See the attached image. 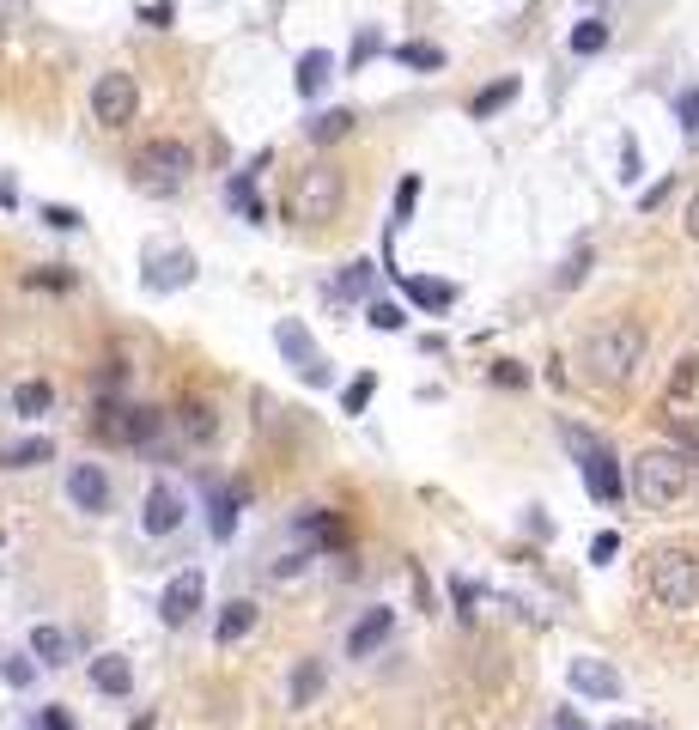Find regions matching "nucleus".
Listing matches in <instances>:
<instances>
[{"label": "nucleus", "mask_w": 699, "mask_h": 730, "mask_svg": "<svg viewBox=\"0 0 699 730\" xmlns=\"http://www.w3.org/2000/svg\"><path fill=\"white\" fill-rule=\"evenodd\" d=\"M669 195H675V177H663V183H651V189L639 195V207H645V213H657V207H663Z\"/></svg>", "instance_id": "nucleus-42"}, {"label": "nucleus", "mask_w": 699, "mask_h": 730, "mask_svg": "<svg viewBox=\"0 0 699 730\" xmlns=\"http://www.w3.org/2000/svg\"><path fill=\"white\" fill-rule=\"evenodd\" d=\"M566 682H572V694H584V700H620V670L614 664H602V657H572L566 664Z\"/></svg>", "instance_id": "nucleus-12"}, {"label": "nucleus", "mask_w": 699, "mask_h": 730, "mask_svg": "<svg viewBox=\"0 0 699 730\" xmlns=\"http://www.w3.org/2000/svg\"><path fill=\"white\" fill-rule=\"evenodd\" d=\"M566 445L578 451V469H584L590 499H596V505H620V493H627V481H620V457L602 445V438L578 432V426H566Z\"/></svg>", "instance_id": "nucleus-6"}, {"label": "nucleus", "mask_w": 699, "mask_h": 730, "mask_svg": "<svg viewBox=\"0 0 699 730\" xmlns=\"http://www.w3.org/2000/svg\"><path fill=\"white\" fill-rule=\"evenodd\" d=\"M323 676H329V670L317 664V657H304V664L292 670V688H286V700H292L298 712H304V706H317V694H323Z\"/></svg>", "instance_id": "nucleus-23"}, {"label": "nucleus", "mask_w": 699, "mask_h": 730, "mask_svg": "<svg viewBox=\"0 0 699 730\" xmlns=\"http://www.w3.org/2000/svg\"><path fill=\"white\" fill-rule=\"evenodd\" d=\"M329 80H335V55H329V49H304V55H298V73H292L298 98H323Z\"/></svg>", "instance_id": "nucleus-16"}, {"label": "nucleus", "mask_w": 699, "mask_h": 730, "mask_svg": "<svg viewBox=\"0 0 699 730\" xmlns=\"http://www.w3.org/2000/svg\"><path fill=\"white\" fill-rule=\"evenodd\" d=\"M128 177H134L140 195L171 201V195L189 189V177H195V153H189L183 140H146L140 153H134V165H128Z\"/></svg>", "instance_id": "nucleus-1"}, {"label": "nucleus", "mask_w": 699, "mask_h": 730, "mask_svg": "<svg viewBox=\"0 0 699 730\" xmlns=\"http://www.w3.org/2000/svg\"><path fill=\"white\" fill-rule=\"evenodd\" d=\"M31 657L49 664V670H61V664H73V645H67L61 627H31Z\"/></svg>", "instance_id": "nucleus-22"}, {"label": "nucleus", "mask_w": 699, "mask_h": 730, "mask_svg": "<svg viewBox=\"0 0 699 730\" xmlns=\"http://www.w3.org/2000/svg\"><path fill=\"white\" fill-rule=\"evenodd\" d=\"M92 688L98 694H110V700H122V694H134V664L128 657H92Z\"/></svg>", "instance_id": "nucleus-18"}, {"label": "nucleus", "mask_w": 699, "mask_h": 730, "mask_svg": "<svg viewBox=\"0 0 699 730\" xmlns=\"http://www.w3.org/2000/svg\"><path fill=\"white\" fill-rule=\"evenodd\" d=\"M402 292H408L414 305H426V311H450V305H456V286H450V280H426V274H408Z\"/></svg>", "instance_id": "nucleus-19"}, {"label": "nucleus", "mask_w": 699, "mask_h": 730, "mask_svg": "<svg viewBox=\"0 0 699 730\" xmlns=\"http://www.w3.org/2000/svg\"><path fill=\"white\" fill-rule=\"evenodd\" d=\"M675 122H681L687 134H699V86H687V92L675 98Z\"/></svg>", "instance_id": "nucleus-38"}, {"label": "nucleus", "mask_w": 699, "mask_h": 730, "mask_svg": "<svg viewBox=\"0 0 699 730\" xmlns=\"http://www.w3.org/2000/svg\"><path fill=\"white\" fill-rule=\"evenodd\" d=\"M49 402H55V390H49L43 378H25V384L13 390V414H25V420H37V414H43Z\"/></svg>", "instance_id": "nucleus-28"}, {"label": "nucleus", "mask_w": 699, "mask_h": 730, "mask_svg": "<svg viewBox=\"0 0 699 730\" xmlns=\"http://www.w3.org/2000/svg\"><path fill=\"white\" fill-rule=\"evenodd\" d=\"M493 378H499L505 390H517V384H529V372H523V365H517V359H499V365H493Z\"/></svg>", "instance_id": "nucleus-44"}, {"label": "nucleus", "mask_w": 699, "mask_h": 730, "mask_svg": "<svg viewBox=\"0 0 699 730\" xmlns=\"http://www.w3.org/2000/svg\"><path fill=\"white\" fill-rule=\"evenodd\" d=\"M347 128H353V110H317V116H304V134L317 140V146L347 140Z\"/></svg>", "instance_id": "nucleus-25"}, {"label": "nucleus", "mask_w": 699, "mask_h": 730, "mask_svg": "<svg viewBox=\"0 0 699 730\" xmlns=\"http://www.w3.org/2000/svg\"><path fill=\"white\" fill-rule=\"evenodd\" d=\"M207 499H213V536L225 542L231 530H238V505H244V487H231V493H225V487L213 481V487H207Z\"/></svg>", "instance_id": "nucleus-24"}, {"label": "nucleus", "mask_w": 699, "mask_h": 730, "mask_svg": "<svg viewBox=\"0 0 699 730\" xmlns=\"http://www.w3.org/2000/svg\"><path fill=\"white\" fill-rule=\"evenodd\" d=\"M37 724H43V730H73V718H67L61 706H43V718H37Z\"/></svg>", "instance_id": "nucleus-47"}, {"label": "nucleus", "mask_w": 699, "mask_h": 730, "mask_svg": "<svg viewBox=\"0 0 699 730\" xmlns=\"http://www.w3.org/2000/svg\"><path fill=\"white\" fill-rule=\"evenodd\" d=\"M687 238L699 244V189H693V201H687Z\"/></svg>", "instance_id": "nucleus-50"}, {"label": "nucleus", "mask_w": 699, "mask_h": 730, "mask_svg": "<svg viewBox=\"0 0 699 730\" xmlns=\"http://www.w3.org/2000/svg\"><path fill=\"white\" fill-rule=\"evenodd\" d=\"M614 554H620V536H614V530H602V536L590 542V560H596V566H608Z\"/></svg>", "instance_id": "nucleus-43"}, {"label": "nucleus", "mask_w": 699, "mask_h": 730, "mask_svg": "<svg viewBox=\"0 0 699 730\" xmlns=\"http://www.w3.org/2000/svg\"><path fill=\"white\" fill-rule=\"evenodd\" d=\"M517 92H523V80H511V73H505V80H493V86H481V92L469 98V116H475V122H487V116H499Z\"/></svg>", "instance_id": "nucleus-21"}, {"label": "nucleus", "mask_w": 699, "mask_h": 730, "mask_svg": "<svg viewBox=\"0 0 699 730\" xmlns=\"http://www.w3.org/2000/svg\"><path fill=\"white\" fill-rule=\"evenodd\" d=\"M49 457H55L49 438H25V445H7V451H0V469H37V463H49Z\"/></svg>", "instance_id": "nucleus-26"}, {"label": "nucleus", "mask_w": 699, "mask_h": 730, "mask_svg": "<svg viewBox=\"0 0 699 730\" xmlns=\"http://www.w3.org/2000/svg\"><path fill=\"white\" fill-rule=\"evenodd\" d=\"M645 177V159H639V140L627 134V140H620V183H639Z\"/></svg>", "instance_id": "nucleus-37"}, {"label": "nucleus", "mask_w": 699, "mask_h": 730, "mask_svg": "<svg viewBox=\"0 0 699 730\" xmlns=\"http://www.w3.org/2000/svg\"><path fill=\"white\" fill-rule=\"evenodd\" d=\"M687 487H693V457H687V451H645V457L633 463V493H639L651 511H669Z\"/></svg>", "instance_id": "nucleus-3"}, {"label": "nucleus", "mask_w": 699, "mask_h": 730, "mask_svg": "<svg viewBox=\"0 0 699 730\" xmlns=\"http://www.w3.org/2000/svg\"><path fill=\"white\" fill-rule=\"evenodd\" d=\"M37 280H43V286H73V274H67V268H49V274H31V286H37Z\"/></svg>", "instance_id": "nucleus-48"}, {"label": "nucleus", "mask_w": 699, "mask_h": 730, "mask_svg": "<svg viewBox=\"0 0 699 730\" xmlns=\"http://www.w3.org/2000/svg\"><path fill=\"white\" fill-rule=\"evenodd\" d=\"M92 116H98V128H128L140 116L134 73H98V80H92Z\"/></svg>", "instance_id": "nucleus-8"}, {"label": "nucleus", "mask_w": 699, "mask_h": 730, "mask_svg": "<svg viewBox=\"0 0 699 730\" xmlns=\"http://www.w3.org/2000/svg\"><path fill=\"white\" fill-rule=\"evenodd\" d=\"M450 597H456L462 621H475V584H469V578H450Z\"/></svg>", "instance_id": "nucleus-40"}, {"label": "nucleus", "mask_w": 699, "mask_h": 730, "mask_svg": "<svg viewBox=\"0 0 699 730\" xmlns=\"http://www.w3.org/2000/svg\"><path fill=\"white\" fill-rule=\"evenodd\" d=\"M371 396H377V372H359V378L341 390V408H347V414H365V402H371Z\"/></svg>", "instance_id": "nucleus-32"}, {"label": "nucleus", "mask_w": 699, "mask_h": 730, "mask_svg": "<svg viewBox=\"0 0 699 730\" xmlns=\"http://www.w3.org/2000/svg\"><path fill=\"white\" fill-rule=\"evenodd\" d=\"M165 426V414L159 408H140V402H128V408H104L98 420H92V432L104 438V445H152V432Z\"/></svg>", "instance_id": "nucleus-9"}, {"label": "nucleus", "mask_w": 699, "mask_h": 730, "mask_svg": "<svg viewBox=\"0 0 699 730\" xmlns=\"http://www.w3.org/2000/svg\"><path fill=\"white\" fill-rule=\"evenodd\" d=\"M371 274H377L371 262H347V268H341V280L329 286V299H359V292L371 286Z\"/></svg>", "instance_id": "nucleus-30"}, {"label": "nucleus", "mask_w": 699, "mask_h": 730, "mask_svg": "<svg viewBox=\"0 0 699 730\" xmlns=\"http://www.w3.org/2000/svg\"><path fill=\"white\" fill-rule=\"evenodd\" d=\"M37 219H49L55 232H80V226H86V219L73 213V207H61V201H43V207H37Z\"/></svg>", "instance_id": "nucleus-36"}, {"label": "nucleus", "mask_w": 699, "mask_h": 730, "mask_svg": "<svg viewBox=\"0 0 699 730\" xmlns=\"http://www.w3.org/2000/svg\"><path fill=\"white\" fill-rule=\"evenodd\" d=\"M140 530H146V536H171V530H183V493H177L171 481H152V487H146Z\"/></svg>", "instance_id": "nucleus-13"}, {"label": "nucleus", "mask_w": 699, "mask_h": 730, "mask_svg": "<svg viewBox=\"0 0 699 730\" xmlns=\"http://www.w3.org/2000/svg\"><path fill=\"white\" fill-rule=\"evenodd\" d=\"M371 55H383V31H377V25H359V37H353V55H347V67H365Z\"/></svg>", "instance_id": "nucleus-35"}, {"label": "nucleus", "mask_w": 699, "mask_h": 730, "mask_svg": "<svg viewBox=\"0 0 699 730\" xmlns=\"http://www.w3.org/2000/svg\"><path fill=\"white\" fill-rule=\"evenodd\" d=\"M566 43H572V55H602V49H608V25H602V19H578Z\"/></svg>", "instance_id": "nucleus-29"}, {"label": "nucleus", "mask_w": 699, "mask_h": 730, "mask_svg": "<svg viewBox=\"0 0 699 730\" xmlns=\"http://www.w3.org/2000/svg\"><path fill=\"white\" fill-rule=\"evenodd\" d=\"M584 274H590V250H578V256H572V262L560 268V286H578Z\"/></svg>", "instance_id": "nucleus-45"}, {"label": "nucleus", "mask_w": 699, "mask_h": 730, "mask_svg": "<svg viewBox=\"0 0 699 730\" xmlns=\"http://www.w3.org/2000/svg\"><path fill=\"white\" fill-rule=\"evenodd\" d=\"M183 432L195 438V445H207V438L219 432V420H213V414H207L201 402H189V408H183Z\"/></svg>", "instance_id": "nucleus-34"}, {"label": "nucleus", "mask_w": 699, "mask_h": 730, "mask_svg": "<svg viewBox=\"0 0 699 730\" xmlns=\"http://www.w3.org/2000/svg\"><path fill=\"white\" fill-rule=\"evenodd\" d=\"M645 359V329L639 323H602L590 341H584V365L596 384H627Z\"/></svg>", "instance_id": "nucleus-2"}, {"label": "nucleus", "mask_w": 699, "mask_h": 730, "mask_svg": "<svg viewBox=\"0 0 699 730\" xmlns=\"http://www.w3.org/2000/svg\"><path fill=\"white\" fill-rule=\"evenodd\" d=\"M645 584H651V597H657V609H693L699 603V554H687V548H657L651 554V566H645Z\"/></svg>", "instance_id": "nucleus-4"}, {"label": "nucleus", "mask_w": 699, "mask_h": 730, "mask_svg": "<svg viewBox=\"0 0 699 730\" xmlns=\"http://www.w3.org/2000/svg\"><path fill=\"white\" fill-rule=\"evenodd\" d=\"M274 347H280V359L292 365V372H298V378H304L310 390H323V384L335 378V365L323 359L317 335H310V329H304L298 317H280V323H274Z\"/></svg>", "instance_id": "nucleus-7"}, {"label": "nucleus", "mask_w": 699, "mask_h": 730, "mask_svg": "<svg viewBox=\"0 0 699 730\" xmlns=\"http://www.w3.org/2000/svg\"><path fill=\"white\" fill-rule=\"evenodd\" d=\"M341 195H347V183H341V171H335V165H304V171L292 177L286 213L298 219V226H323V219H335V213H341Z\"/></svg>", "instance_id": "nucleus-5"}, {"label": "nucleus", "mask_w": 699, "mask_h": 730, "mask_svg": "<svg viewBox=\"0 0 699 730\" xmlns=\"http://www.w3.org/2000/svg\"><path fill=\"white\" fill-rule=\"evenodd\" d=\"M365 323H371V329H383V335H396L408 317H402V305H396V299H371V305H365Z\"/></svg>", "instance_id": "nucleus-31"}, {"label": "nucleus", "mask_w": 699, "mask_h": 730, "mask_svg": "<svg viewBox=\"0 0 699 730\" xmlns=\"http://www.w3.org/2000/svg\"><path fill=\"white\" fill-rule=\"evenodd\" d=\"M250 627H256V603H250V597H238V603H225V615H219L213 639H219V645H238V639H250Z\"/></svg>", "instance_id": "nucleus-20"}, {"label": "nucleus", "mask_w": 699, "mask_h": 730, "mask_svg": "<svg viewBox=\"0 0 699 730\" xmlns=\"http://www.w3.org/2000/svg\"><path fill=\"white\" fill-rule=\"evenodd\" d=\"M262 165H268V159H256L250 171H238V177H231V183H225V201H231V207H238V213L250 219V226H268V207L256 201V171H262Z\"/></svg>", "instance_id": "nucleus-17"}, {"label": "nucleus", "mask_w": 699, "mask_h": 730, "mask_svg": "<svg viewBox=\"0 0 699 730\" xmlns=\"http://www.w3.org/2000/svg\"><path fill=\"white\" fill-rule=\"evenodd\" d=\"M414 201H420V177H402V189H396V226L414 219Z\"/></svg>", "instance_id": "nucleus-39"}, {"label": "nucleus", "mask_w": 699, "mask_h": 730, "mask_svg": "<svg viewBox=\"0 0 699 730\" xmlns=\"http://www.w3.org/2000/svg\"><path fill=\"white\" fill-rule=\"evenodd\" d=\"M0 207H13V183H0Z\"/></svg>", "instance_id": "nucleus-51"}, {"label": "nucleus", "mask_w": 699, "mask_h": 730, "mask_svg": "<svg viewBox=\"0 0 699 730\" xmlns=\"http://www.w3.org/2000/svg\"><path fill=\"white\" fill-rule=\"evenodd\" d=\"M140 19H146V25H171V19H177V7H171V0H152Z\"/></svg>", "instance_id": "nucleus-46"}, {"label": "nucleus", "mask_w": 699, "mask_h": 730, "mask_svg": "<svg viewBox=\"0 0 699 730\" xmlns=\"http://www.w3.org/2000/svg\"><path fill=\"white\" fill-rule=\"evenodd\" d=\"M548 730H584V718H578V712H554Z\"/></svg>", "instance_id": "nucleus-49"}, {"label": "nucleus", "mask_w": 699, "mask_h": 730, "mask_svg": "<svg viewBox=\"0 0 699 730\" xmlns=\"http://www.w3.org/2000/svg\"><path fill=\"white\" fill-rule=\"evenodd\" d=\"M201 597H207V578H201V572H177V578L165 584V597H159V621H165V627H189V621L201 615Z\"/></svg>", "instance_id": "nucleus-11"}, {"label": "nucleus", "mask_w": 699, "mask_h": 730, "mask_svg": "<svg viewBox=\"0 0 699 730\" xmlns=\"http://www.w3.org/2000/svg\"><path fill=\"white\" fill-rule=\"evenodd\" d=\"M189 280H195V256L189 250H177V244H152L146 250V268H140V286L146 292H177Z\"/></svg>", "instance_id": "nucleus-10"}, {"label": "nucleus", "mask_w": 699, "mask_h": 730, "mask_svg": "<svg viewBox=\"0 0 699 730\" xmlns=\"http://www.w3.org/2000/svg\"><path fill=\"white\" fill-rule=\"evenodd\" d=\"M614 730H645V724H614Z\"/></svg>", "instance_id": "nucleus-52"}, {"label": "nucleus", "mask_w": 699, "mask_h": 730, "mask_svg": "<svg viewBox=\"0 0 699 730\" xmlns=\"http://www.w3.org/2000/svg\"><path fill=\"white\" fill-rule=\"evenodd\" d=\"M396 61H402V67H414V73H438V67H444V49H438V43H426V37H414V43H402V49H396Z\"/></svg>", "instance_id": "nucleus-27"}, {"label": "nucleus", "mask_w": 699, "mask_h": 730, "mask_svg": "<svg viewBox=\"0 0 699 730\" xmlns=\"http://www.w3.org/2000/svg\"><path fill=\"white\" fill-rule=\"evenodd\" d=\"M0 682H7V688H31L37 682V657H0Z\"/></svg>", "instance_id": "nucleus-33"}, {"label": "nucleus", "mask_w": 699, "mask_h": 730, "mask_svg": "<svg viewBox=\"0 0 699 730\" xmlns=\"http://www.w3.org/2000/svg\"><path fill=\"white\" fill-rule=\"evenodd\" d=\"M693 378H699V359H681V365H675V378H669V396H687V390H693Z\"/></svg>", "instance_id": "nucleus-41"}, {"label": "nucleus", "mask_w": 699, "mask_h": 730, "mask_svg": "<svg viewBox=\"0 0 699 730\" xmlns=\"http://www.w3.org/2000/svg\"><path fill=\"white\" fill-rule=\"evenodd\" d=\"M390 633H396V609H365V615H359V627L347 633V657H371Z\"/></svg>", "instance_id": "nucleus-15"}, {"label": "nucleus", "mask_w": 699, "mask_h": 730, "mask_svg": "<svg viewBox=\"0 0 699 730\" xmlns=\"http://www.w3.org/2000/svg\"><path fill=\"white\" fill-rule=\"evenodd\" d=\"M67 499L80 505V511H104V505H110L104 469H98V463H73V469H67Z\"/></svg>", "instance_id": "nucleus-14"}]
</instances>
